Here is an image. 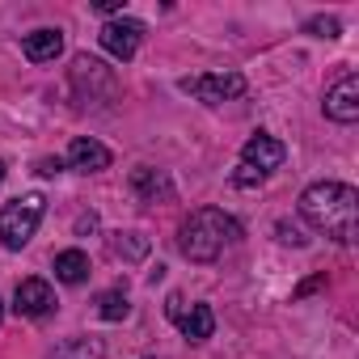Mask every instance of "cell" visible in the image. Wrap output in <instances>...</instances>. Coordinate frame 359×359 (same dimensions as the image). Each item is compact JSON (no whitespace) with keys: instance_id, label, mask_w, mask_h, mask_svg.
<instances>
[{"instance_id":"1","label":"cell","mask_w":359,"mask_h":359,"mask_svg":"<svg viewBox=\"0 0 359 359\" xmlns=\"http://www.w3.org/2000/svg\"><path fill=\"white\" fill-rule=\"evenodd\" d=\"M300 216L317 229V233H325V237H334V241H355V216H359V195H355V187H346V182H313L304 195H300Z\"/></svg>"},{"instance_id":"2","label":"cell","mask_w":359,"mask_h":359,"mask_svg":"<svg viewBox=\"0 0 359 359\" xmlns=\"http://www.w3.org/2000/svg\"><path fill=\"white\" fill-rule=\"evenodd\" d=\"M237 237H241V224L233 216H224L220 208H199L177 229V250L191 262H216Z\"/></svg>"},{"instance_id":"3","label":"cell","mask_w":359,"mask_h":359,"mask_svg":"<svg viewBox=\"0 0 359 359\" xmlns=\"http://www.w3.org/2000/svg\"><path fill=\"white\" fill-rule=\"evenodd\" d=\"M43 212H47L43 195H18L13 203H5V212H0V245H5V250L30 245V237L43 224Z\"/></svg>"},{"instance_id":"4","label":"cell","mask_w":359,"mask_h":359,"mask_svg":"<svg viewBox=\"0 0 359 359\" xmlns=\"http://www.w3.org/2000/svg\"><path fill=\"white\" fill-rule=\"evenodd\" d=\"M182 93L199 97L203 106H220V102H233L245 93V76L241 72H203V76H187L182 81Z\"/></svg>"},{"instance_id":"5","label":"cell","mask_w":359,"mask_h":359,"mask_svg":"<svg viewBox=\"0 0 359 359\" xmlns=\"http://www.w3.org/2000/svg\"><path fill=\"white\" fill-rule=\"evenodd\" d=\"M97 39H102V47H106L114 60H131V55L140 51L144 26H140V22H131V18H118V22H106Z\"/></svg>"},{"instance_id":"6","label":"cell","mask_w":359,"mask_h":359,"mask_svg":"<svg viewBox=\"0 0 359 359\" xmlns=\"http://www.w3.org/2000/svg\"><path fill=\"white\" fill-rule=\"evenodd\" d=\"M283 156H287V148H283L275 135H262V131H258V135H250V140H245V148H241V165H250V169H254V173H262V177H266L271 169H279V165H283Z\"/></svg>"},{"instance_id":"7","label":"cell","mask_w":359,"mask_h":359,"mask_svg":"<svg viewBox=\"0 0 359 359\" xmlns=\"http://www.w3.org/2000/svg\"><path fill=\"white\" fill-rule=\"evenodd\" d=\"M325 118H334V123H355L359 118V76L355 72H346L325 93Z\"/></svg>"},{"instance_id":"8","label":"cell","mask_w":359,"mask_h":359,"mask_svg":"<svg viewBox=\"0 0 359 359\" xmlns=\"http://www.w3.org/2000/svg\"><path fill=\"white\" fill-rule=\"evenodd\" d=\"M13 309L22 317H47L55 309V292L47 279H22L18 283V296H13Z\"/></svg>"},{"instance_id":"9","label":"cell","mask_w":359,"mask_h":359,"mask_svg":"<svg viewBox=\"0 0 359 359\" xmlns=\"http://www.w3.org/2000/svg\"><path fill=\"white\" fill-rule=\"evenodd\" d=\"M68 165L76 173H102V169H110V148L97 144V140H89V135H81L68 148Z\"/></svg>"},{"instance_id":"10","label":"cell","mask_w":359,"mask_h":359,"mask_svg":"<svg viewBox=\"0 0 359 359\" xmlns=\"http://www.w3.org/2000/svg\"><path fill=\"white\" fill-rule=\"evenodd\" d=\"M60 51H64V30H51V26H43V30L22 39V55L30 64H51Z\"/></svg>"},{"instance_id":"11","label":"cell","mask_w":359,"mask_h":359,"mask_svg":"<svg viewBox=\"0 0 359 359\" xmlns=\"http://www.w3.org/2000/svg\"><path fill=\"white\" fill-rule=\"evenodd\" d=\"M177 330H182L191 342H203V338H212V330H216V313H212L208 304H191L182 317H177Z\"/></svg>"},{"instance_id":"12","label":"cell","mask_w":359,"mask_h":359,"mask_svg":"<svg viewBox=\"0 0 359 359\" xmlns=\"http://www.w3.org/2000/svg\"><path fill=\"white\" fill-rule=\"evenodd\" d=\"M131 187H135V195H140V199H148V203H156V199H169V195H173L169 177H165L161 169H135V173H131Z\"/></svg>"},{"instance_id":"13","label":"cell","mask_w":359,"mask_h":359,"mask_svg":"<svg viewBox=\"0 0 359 359\" xmlns=\"http://www.w3.org/2000/svg\"><path fill=\"white\" fill-rule=\"evenodd\" d=\"M55 279L60 283H85L89 279V254H81V250L55 254Z\"/></svg>"},{"instance_id":"14","label":"cell","mask_w":359,"mask_h":359,"mask_svg":"<svg viewBox=\"0 0 359 359\" xmlns=\"http://www.w3.org/2000/svg\"><path fill=\"white\" fill-rule=\"evenodd\" d=\"M102 355H106L102 338H68L51 351V359H102Z\"/></svg>"},{"instance_id":"15","label":"cell","mask_w":359,"mask_h":359,"mask_svg":"<svg viewBox=\"0 0 359 359\" xmlns=\"http://www.w3.org/2000/svg\"><path fill=\"white\" fill-rule=\"evenodd\" d=\"M110 250L118 258H127V262H140L148 254V237H140V233H114L110 237Z\"/></svg>"},{"instance_id":"16","label":"cell","mask_w":359,"mask_h":359,"mask_svg":"<svg viewBox=\"0 0 359 359\" xmlns=\"http://www.w3.org/2000/svg\"><path fill=\"white\" fill-rule=\"evenodd\" d=\"M127 309H131V304H127V292H118V287H114V292H102V300H97V313H102L106 321H123Z\"/></svg>"},{"instance_id":"17","label":"cell","mask_w":359,"mask_h":359,"mask_svg":"<svg viewBox=\"0 0 359 359\" xmlns=\"http://www.w3.org/2000/svg\"><path fill=\"white\" fill-rule=\"evenodd\" d=\"M304 30L317 34V39H338V18H313Z\"/></svg>"},{"instance_id":"18","label":"cell","mask_w":359,"mask_h":359,"mask_svg":"<svg viewBox=\"0 0 359 359\" xmlns=\"http://www.w3.org/2000/svg\"><path fill=\"white\" fill-rule=\"evenodd\" d=\"M233 182H237V187L245 191V187H258V182H266V177H262V173H254L250 165H241V169H237V177H233Z\"/></svg>"},{"instance_id":"19","label":"cell","mask_w":359,"mask_h":359,"mask_svg":"<svg viewBox=\"0 0 359 359\" xmlns=\"http://www.w3.org/2000/svg\"><path fill=\"white\" fill-rule=\"evenodd\" d=\"M279 241H287V245H304V237H300V229H292L287 220L279 224Z\"/></svg>"},{"instance_id":"20","label":"cell","mask_w":359,"mask_h":359,"mask_svg":"<svg viewBox=\"0 0 359 359\" xmlns=\"http://www.w3.org/2000/svg\"><path fill=\"white\" fill-rule=\"evenodd\" d=\"M165 313H169V321H177V317H182V313H187V300H182V296H169V304H165Z\"/></svg>"},{"instance_id":"21","label":"cell","mask_w":359,"mask_h":359,"mask_svg":"<svg viewBox=\"0 0 359 359\" xmlns=\"http://www.w3.org/2000/svg\"><path fill=\"white\" fill-rule=\"evenodd\" d=\"M93 9H97V13H118V9H123V0H97Z\"/></svg>"},{"instance_id":"22","label":"cell","mask_w":359,"mask_h":359,"mask_svg":"<svg viewBox=\"0 0 359 359\" xmlns=\"http://www.w3.org/2000/svg\"><path fill=\"white\" fill-rule=\"evenodd\" d=\"M321 283H325V279H321V275H317V279H309V283H300V287H296V296H309V292H317V287H321Z\"/></svg>"},{"instance_id":"23","label":"cell","mask_w":359,"mask_h":359,"mask_svg":"<svg viewBox=\"0 0 359 359\" xmlns=\"http://www.w3.org/2000/svg\"><path fill=\"white\" fill-rule=\"evenodd\" d=\"M60 169H64L60 161H39V173H47V177H51V173H60Z\"/></svg>"},{"instance_id":"24","label":"cell","mask_w":359,"mask_h":359,"mask_svg":"<svg viewBox=\"0 0 359 359\" xmlns=\"http://www.w3.org/2000/svg\"><path fill=\"white\" fill-rule=\"evenodd\" d=\"M0 182H5V161H0Z\"/></svg>"}]
</instances>
